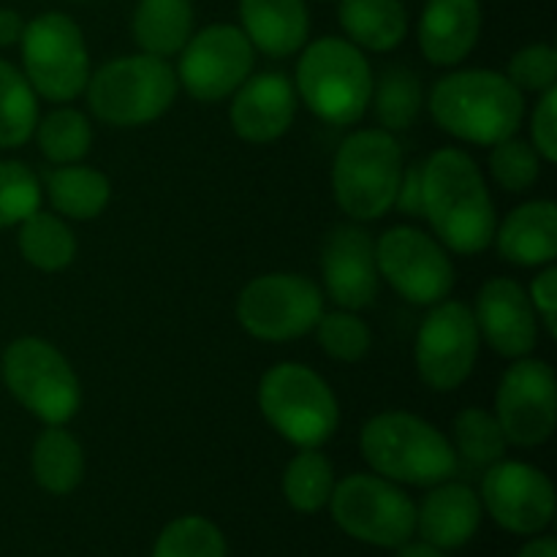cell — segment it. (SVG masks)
<instances>
[{"mask_svg":"<svg viewBox=\"0 0 557 557\" xmlns=\"http://www.w3.org/2000/svg\"><path fill=\"white\" fill-rule=\"evenodd\" d=\"M324 315V294L310 277L272 272L250 281L237 299V319L248 335L286 343L315 330Z\"/></svg>","mask_w":557,"mask_h":557,"instance_id":"11","label":"cell"},{"mask_svg":"<svg viewBox=\"0 0 557 557\" xmlns=\"http://www.w3.org/2000/svg\"><path fill=\"white\" fill-rule=\"evenodd\" d=\"M297 90L305 107L324 123L354 125L370 107L373 71L357 44L326 36L299 58Z\"/></svg>","mask_w":557,"mask_h":557,"instance_id":"4","label":"cell"},{"mask_svg":"<svg viewBox=\"0 0 557 557\" xmlns=\"http://www.w3.org/2000/svg\"><path fill=\"white\" fill-rule=\"evenodd\" d=\"M531 305L547 326L549 337H557V270L553 264L533 281Z\"/></svg>","mask_w":557,"mask_h":557,"instance_id":"40","label":"cell"},{"mask_svg":"<svg viewBox=\"0 0 557 557\" xmlns=\"http://www.w3.org/2000/svg\"><path fill=\"white\" fill-rule=\"evenodd\" d=\"M506 79H509L517 90H553L557 82V52L549 44H533V47L520 49V52L509 60Z\"/></svg>","mask_w":557,"mask_h":557,"instance_id":"38","label":"cell"},{"mask_svg":"<svg viewBox=\"0 0 557 557\" xmlns=\"http://www.w3.org/2000/svg\"><path fill=\"white\" fill-rule=\"evenodd\" d=\"M337 16L351 44L370 52H392L408 33L400 0H341Z\"/></svg>","mask_w":557,"mask_h":557,"instance_id":"24","label":"cell"},{"mask_svg":"<svg viewBox=\"0 0 557 557\" xmlns=\"http://www.w3.org/2000/svg\"><path fill=\"white\" fill-rule=\"evenodd\" d=\"M47 194L54 210L63 212L65 218L92 221L107 210L112 185H109L107 174H101L98 169L69 163V166L49 172Z\"/></svg>","mask_w":557,"mask_h":557,"instance_id":"27","label":"cell"},{"mask_svg":"<svg viewBox=\"0 0 557 557\" xmlns=\"http://www.w3.org/2000/svg\"><path fill=\"white\" fill-rule=\"evenodd\" d=\"M25 79L47 101H74L90 79V54L85 36L71 16L49 11L22 30Z\"/></svg>","mask_w":557,"mask_h":557,"instance_id":"9","label":"cell"},{"mask_svg":"<svg viewBox=\"0 0 557 557\" xmlns=\"http://www.w3.org/2000/svg\"><path fill=\"white\" fill-rule=\"evenodd\" d=\"M33 476L47 493L69 495L85 476V451L63 424H47L33 444Z\"/></svg>","mask_w":557,"mask_h":557,"instance_id":"26","label":"cell"},{"mask_svg":"<svg viewBox=\"0 0 557 557\" xmlns=\"http://www.w3.org/2000/svg\"><path fill=\"white\" fill-rule=\"evenodd\" d=\"M400 553H397V557H446L444 549L433 547V544L422 542V544H403V547H397Z\"/></svg>","mask_w":557,"mask_h":557,"instance_id":"44","label":"cell"},{"mask_svg":"<svg viewBox=\"0 0 557 557\" xmlns=\"http://www.w3.org/2000/svg\"><path fill=\"white\" fill-rule=\"evenodd\" d=\"M20 226V253L30 267L60 272L74 261L76 237L60 218L36 210Z\"/></svg>","mask_w":557,"mask_h":557,"instance_id":"28","label":"cell"},{"mask_svg":"<svg viewBox=\"0 0 557 557\" xmlns=\"http://www.w3.org/2000/svg\"><path fill=\"white\" fill-rule=\"evenodd\" d=\"M490 172L493 180L509 194H525L542 177V156L525 139H509L493 145L490 152Z\"/></svg>","mask_w":557,"mask_h":557,"instance_id":"35","label":"cell"},{"mask_svg":"<svg viewBox=\"0 0 557 557\" xmlns=\"http://www.w3.org/2000/svg\"><path fill=\"white\" fill-rule=\"evenodd\" d=\"M41 207V183L22 161H0V228L16 226Z\"/></svg>","mask_w":557,"mask_h":557,"instance_id":"37","label":"cell"},{"mask_svg":"<svg viewBox=\"0 0 557 557\" xmlns=\"http://www.w3.org/2000/svg\"><path fill=\"white\" fill-rule=\"evenodd\" d=\"M479 30V0H428L419 20V49L433 65H457L473 52Z\"/></svg>","mask_w":557,"mask_h":557,"instance_id":"20","label":"cell"},{"mask_svg":"<svg viewBox=\"0 0 557 557\" xmlns=\"http://www.w3.org/2000/svg\"><path fill=\"white\" fill-rule=\"evenodd\" d=\"M332 490H335V471L319 449H302L283 473V495L288 506L302 515H315L324 509Z\"/></svg>","mask_w":557,"mask_h":557,"instance_id":"31","label":"cell"},{"mask_svg":"<svg viewBox=\"0 0 557 557\" xmlns=\"http://www.w3.org/2000/svg\"><path fill=\"white\" fill-rule=\"evenodd\" d=\"M38 125L36 90L25 74L0 60V147H22L30 141Z\"/></svg>","mask_w":557,"mask_h":557,"instance_id":"29","label":"cell"},{"mask_svg":"<svg viewBox=\"0 0 557 557\" xmlns=\"http://www.w3.org/2000/svg\"><path fill=\"white\" fill-rule=\"evenodd\" d=\"M370 103L375 107V117L384 131H406L417 123L422 112V85L411 69L392 65L381 71L379 82L373 79V96Z\"/></svg>","mask_w":557,"mask_h":557,"instance_id":"30","label":"cell"},{"mask_svg":"<svg viewBox=\"0 0 557 557\" xmlns=\"http://www.w3.org/2000/svg\"><path fill=\"white\" fill-rule=\"evenodd\" d=\"M455 444L471 466L490 468L504 460L509 441L493 413L484 408H466L455 417Z\"/></svg>","mask_w":557,"mask_h":557,"instance_id":"33","label":"cell"},{"mask_svg":"<svg viewBox=\"0 0 557 557\" xmlns=\"http://www.w3.org/2000/svg\"><path fill=\"white\" fill-rule=\"evenodd\" d=\"M403 180L400 141L384 128L357 131L332 163V194L354 221H375L395 207Z\"/></svg>","mask_w":557,"mask_h":557,"instance_id":"5","label":"cell"},{"mask_svg":"<svg viewBox=\"0 0 557 557\" xmlns=\"http://www.w3.org/2000/svg\"><path fill=\"white\" fill-rule=\"evenodd\" d=\"M22 30H25L22 16L11 9H0V47H14L22 38Z\"/></svg>","mask_w":557,"mask_h":557,"instance_id":"42","label":"cell"},{"mask_svg":"<svg viewBox=\"0 0 557 557\" xmlns=\"http://www.w3.org/2000/svg\"><path fill=\"white\" fill-rule=\"evenodd\" d=\"M326 292L343 310H362L379 294L375 243L359 226H337L321 253Z\"/></svg>","mask_w":557,"mask_h":557,"instance_id":"18","label":"cell"},{"mask_svg":"<svg viewBox=\"0 0 557 557\" xmlns=\"http://www.w3.org/2000/svg\"><path fill=\"white\" fill-rule=\"evenodd\" d=\"M482 500L504 531L531 536L555 517L553 482L528 462H493L482 479Z\"/></svg>","mask_w":557,"mask_h":557,"instance_id":"16","label":"cell"},{"mask_svg":"<svg viewBox=\"0 0 557 557\" xmlns=\"http://www.w3.org/2000/svg\"><path fill=\"white\" fill-rule=\"evenodd\" d=\"M379 275L413 305H435L455 288V267L446 250L413 226H395L375 245Z\"/></svg>","mask_w":557,"mask_h":557,"instance_id":"13","label":"cell"},{"mask_svg":"<svg viewBox=\"0 0 557 557\" xmlns=\"http://www.w3.org/2000/svg\"><path fill=\"white\" fill-rule=\"evenodd\" d=\"M424 218L441 243L460 256H476L495 239V205L476 161L444 147L422 163Z\"/></svg>","mask_w":557,"mask_h":557,"instance_id":"1","label":"cell"},{"mask_svg":"<svg viewBox=\"0 0 557 557\" xmlns=\"http://www.w3.org/2000/svg\"><path fill=\"white\" fill-rule=\"evenodd\" d=\"M36 131L44 158L58 163V166L79 163L90 152L92 128L85 114L76 112V109H54L36 125Z\"/></svg>","mask_w":557,"mask_h":557,"instance_id":"32","label":"cell"},{"mask_svg":"<svg viewBox=\"0 0 557 557\" xmlns=\"http://www.w3.org/2000/svg\"><path fill=\"white\" fill-rule=\"evenodd\" d=\"M239 16L248 41L270 58L297 54L308 41L305 0H239Z\"/></svg>","mask_w":557,"mask_h":557,"instance_id":"23","label":"cell"},{"mask_svg":"<svg viewBox=\"0 0 557 557\" xmlns=\"http://www.w3.org/2000/svg\"><path fill=\"white\" fill-rule=\"evenodd\" d=\"M479 337L506 359H522L536 348L539 321L525 288L511 277H493L476 294Z\"/></svg>","mask_w":557,"mask_h":557,"instance_id":"17","label":"cell"},{"mask_svg":"<svg viewBox=\"0 0 557 557\" xmlns=\"http://www.w3.org/2000/svg\"><path fill=\"white\" fill-rule=\"evenodd\" d=\"M315 332H319V346L324 348L326 357L343 364H354L368 357L370 343H373L368 324L357 319L354 310L324 313L315 324Z\"/></svg>","mask_w":557,"mask_h":557,"instance_id":"36","label":"cell"},{"mask_svg":"<svg viewBox=\"0 0 557 557\" xmlns=\"http://www.w3.org/2000/svg\"><path fill=\"white\" fill-rule=\"evenodd\" d=\"M3 384L44 424H65L82 406L79 379L69 359L41 337L9 343L0 359Z\"/></svg>","mask_w":557,"mask_h":557,"instance_id":"8","label":"cell"},{"mask_svg":"<svg viewBox=\"0 0 557 557\" xmlns=\"http://www.w3.org/2000/svg\"><path fill=\"white\" fill-rule=\"evenodd\" d=\"M259 408L270 428L299 449L324 446L341 424V408L326 381L297 362L275 364L261 375Z\"/></svg>","mask_w":557,"mask_h":557,"instance_id":"7","label":"cell"},{"mask_svg":"<svg viewBox=\"0 0 557 557\" xmlns=\"http://www.w3.org/2000/svg\"><path fill=\"white\" fill-rule=\"evenodd\" d=\"M152 557H226V539L205 517H180L163 528Z\"/></svg>","mask_w":557,"mask_h":557,"instance_id":"34","label":"cell"},{"mask_svg":"<svg viewBox=\"0 0 557 557\" xmlns=\"http://www.w3.org/2000/svg\"><path fill=\"white\" fill-rule=\"evenodd\" d=\"M517 557H557V542L553 536L536 539V542L525 544V547H522V553Z\"/></svg>","mask_w":557,"mask_h":557,"instance_id":"43","label":"cell"},{"mask_svg":"<svg viewBox=\"0 0 557 557\" xmlns=\"http://www.w3.org/2000/svg\"><path fill=\"white\" fill-rule=\"evenodd\" d=\"M500 259L517 267H549L557 259V207L539 199L520 205L495 228Z\"/></svg>","mask_w":557,"mask_h":557,"instance_id":"21","label":"cell"},{"mask_svg":"<svg viewBox=\"0 0 557 557\" xmlns=\"http://www.w3.org/2000/svg\"><path fill=\"white\" fill-rule=\"evenodd\" d=\"M395 207L408 218H424L422 163H411L408 169H403V180L395 196Z\"/></svg>","mask_w":557,"mask_h":557,"instance_id":"41","label":"cell"},{"mask_svg":"<svg viewBox=\"0 0 557 557\" xmlns=\"http://www.w3.org/2000/svg\"><path fill=\"white\" fill-rule=\"evenodd\" d=\"M479 522H482V504L466 484H435L422 509L417 511V531L422 533L424 542L438 549L466 547L479 531Z\"/></svg>","mask_w":557,"mask_h":557,"instance_id":"22","label":"cell"},{"mask_svg":"<svg viewBox=\"0 0 557 557\" xmlns=\"http://www.w3.org/2000/svg\"><path fill=\"white\" fill-rule=\"evenodd\" d=\"M294 112H297L294 85L281 71H270V74L248 76L237 87L228 117L239 139L250 145H270L292 128Z\"/></svg>","mask_w":557,"mask_h":557,"instance_id":"19","label":"cell"},{"mask_svg":"<svg viewBox=\"0 0 557 557\" xmlns=\"http://www.w3.org/2000/svg\"><path fill=\"white\" fill-rule=\"evenodd\" d=\"M177 87V74L166 60L141 52L109 60L87 79L85 90L98 120L114 128H136L166 114Z\"/></svg>","mask_w":557,"mask_h":557,"instance_id":"6","label":"cell"},{"mask_svg":"<svg viewBox=\"0 0 557 557\" xmlns=\"http://www.w3.org/2000/svg\"><path fill=\"white\" fill-rule=\"evenodd\" d=\"M533 147L542 156V161H557V90L542 92V101L536 103V112L531 117Z\"/></svg>","mask_w":557,"mask_h":557,"instance_id":"39","label":"cell"},{"mask_svg":"<svg viewBox=\"0 0 557 557\" xmlns=\"http://www.w3.org/2000/svg\"><path fill=\"white\" fill-rule=\"evenodd\" d=\"M194 33L190 0H139L134 14V38L141 52L152 58H172L183 52Z\"/></svg>","mask_w":557,"mask_h":557,"instance_id":"25","label":"cell"},{"mask_svg":"<svg viewBox=\"0 0 557 557\" xmlns=\"http://www.w3.org/2000/svg\"><path fill=\"white\" fill-rule=\"evenodd\" d=\"M364 462L392 482L435 487L457 473V451L438 428L406 411L370 419L359 435Z\"/></svg>","mask_w":557,"mask_h":557,"instance_id":"3","label":"cell"},{"mask_svg":"<svg viewBox=\"0 0 557 557\" xmlns=\"http://www.w3.org/2000/svg\"><path fill=\"white\" fill-rule=\"evenodd\" d=\"M330 509L343 533L375 547L397 549L417 531V506L384 476H346L332 490Z\"/></svg>","mask_w":557,"mask_h":557,"instance_id":"10","label":"cell"},{"mask_svg":"<svg viewBox=\"0 0 557 557\" xmlns=\"http://www.w3.org/2000/svg\"><path fill=\"white\" fill-rule=\"evenodd\" d=\"M430 114L455 139L493 147L517 134L525 117V98L506 74L484 69L457 71L435 82Z\"/></svg>","mask_w":557,"mask_h":557,"instance_id":"2","label":"cell"},{"mask_svg":"<svg viewBox=\"0 0 557 557\" xmlns=\"http://www.w3.org/2000/svg\"><path fill=\"white\" fill-rule=\"evenodd\" d=\"M479 354V326L473 310L455 299H441L422 321L417 335L419 379L435 392L466 384Z\"/></svg>","mask_w":557,"mask_h":557,"instance_id":"12","label":"cell"},{"mask_svg":"<svg viewBox=\"0 0 557 557\" xmlns=\"http://www.w3.org/2000/svg\"><path fill=\"white\" fill-rule=\"evenodd\" d=\"M253 71V44L239 27L210 25L188 38L177 65V82L190 98L215 103L237 92Z\"/></svg>","mask_w":557,"mask_h":557,"instance_id":"14","label":"cell"},{"mask_svg":"<svg viewBox=\"0 0 557 557\" xmlns=\"http://www.w3.org/2000/svg\"><path fill=\"white\" fill-rule=\"evenodd\" d=\"M495 419L515 446H542L557 424L555 370L542 359H517L495 395Z\"/></svg>","mask_w":557,"mask_h":557,"instance_id":"15","label":"cell"}]
</instances>
